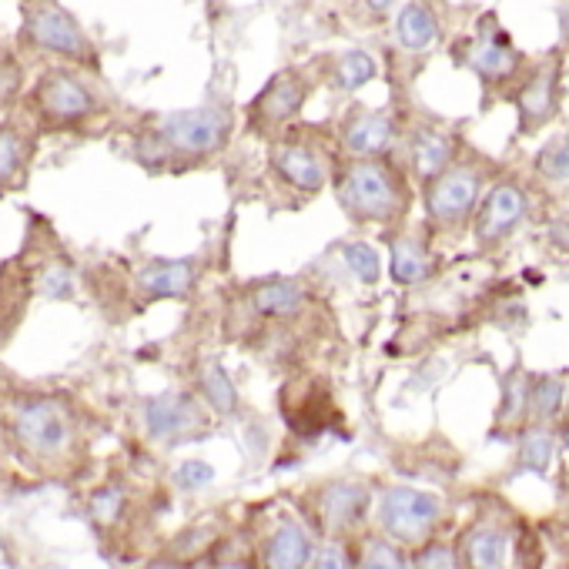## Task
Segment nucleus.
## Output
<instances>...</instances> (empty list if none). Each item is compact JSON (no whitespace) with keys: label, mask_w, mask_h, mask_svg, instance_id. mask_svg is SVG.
<instances>
[{"label":"nucleus","mask_w":569,"mask_h":569,"mask_svg":"<svg viewBox=\"0 0 569 569\" xmlns=\"http://www.w3.org/2000/svg\"><path fill=\"white\" fill-rule=\"evenodd\" d=\"M339 201L352 221L392 224L409 211V191L382 158H356L339 174Z\"/></svg>","instance_id":"obj_1"},{"label":"nucleus","mask_w":569,"mask_h":569,"mask_svg":"<svg viewBox=\"0 0 569 569\" xmlns=\"http://www.w3.org/2000/svg\"><path fill=\"white\" fill-rule=\"evenodd\" d=\"M379 526L396 546H426L442 522V499L416 486H389L379 499Z\"/></svg>","instance_id":"obj_2"},{"label":"nucleus","mask_w":569,"mask_h":569,"mask_svg":"<svg viewBox=\"0 0 569 569\" xmlns=\"http://www.w3.org/2000/svg\"><path fill=\"white\" fill-rule=\"evenodd\" d=\"M231 134V118L228 111L218 108H191V111H174L158 121V141L184 158H208L224 148Z\"/></svg>","instance_id":"obj_3"},{"label":"nucleus","mask_w":569,"mask_h":569,"mask_svg":"<svg viewBox=\"0 0 569 569\" xmlns=\"http://www.w3.org/2000/svg\"><path fill=\"white\" fill-rule=\"evenodd\" d=\"M24 28L38 48L71 58V61H81V64H94V48H91L88 34L61 4H54V0H28Z\"/></svg>","instance_id":"obj_4"},{"label":"nucleus","mask_w":569,"mask_h":569,"mask_svg":"<svg viewBox=\"0 0 569 569\" xmlns=\"http://www.w3.org/2000/svg\"><path fill=\"white\" fill-rule=\"evenodd\" d=\"M482 178L472 164H452L439 178L426 181V214L436 228L452 231L479 211Z\"/></svg>","instance_id":"obj_5"},{"label":"nucleus","mask_w":569,"mask_h":569,"mask_svg":"<svg viewBox=\"0 0 569 569\" xmlns=\"http://www.w3.org/2000/svg\"><path fill=\"white\" fill-rule=\"evenodd\" d=\"M306 98H309V81H306V74H299V71H292V68H289V71H278V74L261 88V94L251 101V108H248L251 131L271 134L274 128L289 124V121L302 111Z\"/></svg>","instance_id":"obj_6"},{"label":"nucleus","mask_w":569,"mask_h":569,"mask_svg":"<svg viewBox=\"0 0 569 569\" xmlns=\"http://www.w3.org/2000/svg\"><path fill=\"white\" fill-rule=\"evenodd\" d=\"M14 436L34 456H58L71 442V416L61 402L34 399L14 412Z\"/></svg>","instance_id":"obj_7"},{"label":"nucleus","mask_w":569,"mask_h":569,"mask_svg":"<svg viewBox=\"0 0 569 569\" xmlns=\"http://www.w3.org/2000/svg\"><path fill=\"white\" fill-rule=\"evenodd\" d=\"M529 201L526 191L516 181H499L486 191V198L479 201L476 211V241L482 248H496L502 244L526 218Z\"/></svg>","instance_id":"obj_8"},{"label":"nucleus","mask_w":569,"mask_h":569,"mask_svg":"<svg viewBox=\"0 0 569 569\" xmlns=\"http://www.w3.org/2000/svg\"><path fill=\"white\" fill-rule=\"evenodd\" d=\"M372 506V492L362 482H326L312 496V512L329 536H346L362 526Z\"/></svg>","instance_id":"obj_9"},{"label":"nucleus","mask_w":569,"mask_h":569,"mask_svg":"<svg viewBox=\"0 0 569 569\" xmlns=\"http://www.w3.org/2000/svg\"><path fill=\"white\" fill-rule=\"evenodd\" d=\"M34 101H38V111L54 124H74L94 114V94L84 88V81H78L64 68H54L51 74L41 78Z\"/></svg>","instance_id":"obj_10"},{"label":"nucleus","mask_w":569,"mask_h":569,"mask_svg":"<svg viewBox=\"0 0 569 569\" xmlns=\"http://www.w3.org/2000/svg\"><path fill=\"white\" fill-rule=\"evenodd\" d=\"M312 559H316V546L309 526L292 512H281L264 536L261 569H309Z\"/></svg>","instance_id":"obj_11"},{"label":"nucleus","mask_w":569,"mask_h":569,"mask_svg":"<svg viewBox=\"0 0 569 569\" xmlns=\"http://www.w3.org/2000/svg\"><path fill=\"white\" fill-rule=\"evenodd\" d=\"M204 426L198 402L184 392H161L144 402V429L158 442H181Z\"/></svg>","instance_id":"obj_12"},{"label":"nucleus","mask_w":569,"mask_h":569,"mask_svg":"<svg viewBox=\"0 0 569 569\" xmlns=\"http://www.w3.org/2000/svg\"><path fill=\"white\" fill-rule=\"evenodd\" d=\"M271 168L278 171V178L284 184H292L296 191L316 194L329 184L332 171H329V158L306 141H284L271 151Z\"/></svg>","instance_id":"obj_13"},{"label":"nucleus","mask_w":569,"mask_h":569,"mask_svg":"<svg viewBox=\"0 0 569 569\" xmlns=\"http://www.w3.org/2000/svg\"><path fill=\"white\" fill-rule=\"evenodd\" d=\"M456 61H462L469 71H476L486 84H499V81H509L519 64H522V54L509 44V38L492 24V34L482 31V38L469 41L462 51H456Z\"/></svg>","instance_id":"obj_14"},{"label":"nucleus","mask_w":569,"mask_h":569,"mask_svg":"<svg viewBox=\"0 0 569 569\" xmlns=\"http://www.w3.org/2000/svg\"><path fill=\"white\" fill-rule=\"evenodd\" d=\"M516 108H519V131L522 134H532L552 121V114L559 108V68H556V61L536 68L526 78V84L516 91Z\"/></svg>","instance_id":"obj_15"},{"label":"nucleus","mask_w":569,"mask_h":569,"mask_svg":"<svg viewBox=\"0 0 569 569\" xmlns=\"http://www.w3.org/2000/svg\"><path fill=\"white\" fill-rule=\"evenodd\" d=\"M396 141V121L389 111L352 108L342 121V148L356 158H382Z\"/></svg>","instance_id":"obj_16"},{"label":"nucleus","mask_w":569,"mask_h":569,"mask_svg":"<svg viewBox=\"0 0 569 569\" xmlns=\"http://www.w3.org/2000/svg\"><path fill=\"white\" fill-rule=\"evenodd\" d=\"M198 281V261L191 258H158L138 271V289L144 299H188Z\"/></svg>","instance_id":"obj_17"},{"label":"nucleus","mask_w":569,"mask_h":569,"mask_svg":"<svg viewBox=\"0 0 569 569\" xmlns=\"http://www.w3.org/2000/svg\"><path fill=\"white\" fill-rule=\"evenodd\" d=\"M509 556V532L489 519H479L462 542V566L466 569H506Z\"/></svg>","instance_id":"obj_18"},{"label":"nucleus","mask_w":569,"mask_h":569,"mask_svg":"<svg viewBox=\"0 0 569 569\" xmlns=\"http://www.w3.org/2000/svg\"><path fill=\"white\" fill-rule=\"evenodd\" d=\"M251 306L264 319H292L309 306V292L296 278H268L251 292Z\"/></svg>","instance_id":"obj_19"},{"label":"nucleus","mask_w":569,"mask_h":569,"mask_svg":"<svg viewBox=\"0 0 569 569\" xmlns=\"http://www.w3.org/2000/svg\"><path fill=\"white\" fill-rule=\"evenodd\" d=\"M396 38L412 54L436 48L439 38H442V28H439L436 11L426 8V4H419V0H409V4H402L399 14H396Z\"/></svg>","instance_id":"obj_20"},{"label":"nucleus","mask_w":569,"mask_h":569,"mask_svg":"<svg viewBox=\"0 0 569 569\" xmlns=\"http://www.w3.org/2000/svg\"><path fill=\"white\" fill-rule=\"evenodd\" d=\"M452 154H456V141L449 134H442L439 128H419L412 138V168L422 181L439 178L446 168H452Z\"/></svg>","instance_id":"obj_21"},{"label":"nucleus","mask_w":569,"mask_h":569,"mask_svg":"<svg viewBox=\"0 0 569 569\" xmlns=\"http://www.w3.org/2000/svg\"><path fill=\"white\" fill-rule=\"evenodd\" d=\"M284 416H289V426L302 436H322L329 429V422L336 419V406L329 399L326 389L312 386L309 392L299 396L296 406H284Z\"/></svg>","instance_id":"obj_22"},{"label":"nucleus","mask_w":569,"mask_h":569,"mask_svg":"<svg viewBox=\"0 0 569 569\" xmlns=\"http://www.w3.org/2000/svg\"><path fill=\"white\" fill-rule=\"evenodd\" d=\"M436 271V261L416 238H392V278L399 284H422Z\"/></svg>","instance_id":"obj_23"},{"label":"nucleus","mask_w":569,"mask_h":569,"mask_svg":"<svg viewBox=\"0 0 569 569\" xmlns=\"http://www.w3.org/2000/svg\"><path fill=\"white\" fill-rule=\"evenodd\" d=\"M566 409V382L559 376H539L529 379V419L532 426H549Z\"/></svg>","instance_id":"obj_24"},{"label":"nucleus","mask_w":569,"mask_h":569,"mask_svg":"<svg viewBox=\"0 0 569 569\" xmlns=\"http://www.w3.org/2000/svg\"><path fill=\"white\" fill-rule=\"evenodd\" d=\"M536 174L556 188V191H569V131L556 134L552 141H546L536 154Z\"/></svg>","instance_id":"obj_25"},{"label":"nucleus","mask_w":569,"mask_h":569,"mask_svg":"<svg viewBox=\"0 0 569 569\" xmlns=\"http://www.w3.org/2000/svg\"><path fill=\"white\" fill-rule=\"evenodd\" d=\"M552 452H556V439L549 429L542 426H532L522 442H519V452H516V472H536V476H546L549 462H552Z\"/></svg>","instance_id":"obj_26"},{"label":"nucleus","mask_w":569,"mask_h":569,"mask_svg":"<svg viewBox=\"0 0 569 569\" xmlns=\"http://www.w3.org/2000/svg\"><path fill=\"white\" fill-rule=\"evenodd\" d=\"M201 396L218 416H234L238 412V389L228 379V372L218 362H208L201 369Z\"/></svg>","instance_id":"obj_27"},{"label":"nucleus","mask_w":569,"mask_h":569,"mask_svg":"<svg viewBox=\"0 0 569 569\" xmlns=\"http://www.w3.org/2000/svg\"><path fill=\"white\" fill-rule=\"evenodd\" d=\"M522 416H529V379L516 369L502 382V399H499L496 422L509 429V426H519Z\"/></svg>","instance_id":"obj_28"},{"label":"nucleus","mask_w":569,"mask_h":569,"mask_svg":"<svg viewBox=\"0 0 569 569\" xmlns=\"http://www.w3.org/2000/svg\"><path fill=\"white\" fill-rule=\"evenodd\" d=\"M376 71H379V68H376V61H372L366 51H349V54L339 58L332 78H336V84H339L342 91H359L362 84H369V81L376 78Z\"/></svg>","instance_id":"obj_29"},{"label":"nucleus","mask_w":569,"mask_h":569,"mask_svg":"<svg viewBox=\"0 0 569 569\" xmlns=\"http://www.w3.org/2000/svg\"><path fill=\"white\" fill-rule=\"evenodd\" d=\"M342 258H346L349 271H352L362 284H376V281H379V274H382V258H379V251H376L372 244H366V241H349V244H342Z\"/></svg>","instance_id":"obj_30"},{"label":"nucleus","mask_w":569,"mask_h":569,"mask_svg":"<svg viewBox=\"0 0 569 569\" xmlns=\"http://www.w3.org/2000/svg\"><path fill=\"white\" fill-rule=\"evenodd\" d=\"M359 569H412L406 552L392 539H369L359 556Z\"/></svg>","instance_id":"obj_31"},{"label":"nucleus","mask_w":569,"mask_h":569,"mask_svg":"<svg viewBox=\"0 0 569 569\" xmlns=\"http://www.w3.org/2000/svg\"><path fill=\"white\" fill-rule=\"evenodd\" d=\"M28 161V141L21 131L14 128H4L0 131V184H8L18 178V171L24 168Z\"/></svg>","instance_id":"obj_32"},{"label":"nucleus","mask_w":569,"mask_h":569,"mask_svg":"<svg viewBox=\"0 0 569 569\" xmlns=\"http://www.w3.org/2000/svg\"><path fill=\"white\" fill-rule=\"evenodd\" d=\"M38 289H41V296H44V299H51V302H64V299H71V296H74V271H71L68 264H51V268H44V271H41Z\"/></svg>","instance_id":"obj_33"},{"label":"nucleus","mask_w":569,"mask_h":569,"mask_svg":"<svg viewBox=\"0 0 569 569\" xmlns=\"http://www.w3.org/2000/svg\"><path fill=\"white\" fill-rule=\"evenodd\" d=\"M124 489L121 486H104V489H98L94 496H91V516L101 522V526H111V522H118L121 519V512H124Z\"/></svg>","instance_id":"obj_34"},{"label":"nucleus","mask_w":569,"mask_h":569,"mask_svg":"<svg viewBox=\"0 0 569 569\" xmlns=\"http://www.w3.org/2000/svg\"><path fill=\"white\" fill-rule=\"evenodd\" d=\"M412 569H462V562H459V556H456L452 546H446V542H426L419 549Z\"/></svg>","instance_id":"obj_35"},{"label":"nucleus","mask_w":569,"mask_h":569,"mask_svg":"<svg viewBox=\"0 0 569 569\" xmlns=\"http://www.w3.org/2000/svg\"><path fill=\"white\" fill-rule=\"evenodd\" d=\"M174 482H178L181 489H191V492H194V489H204V486L214 482V466H208L204 459H188V462L178 466Z\"/></svg>","instance_id":"obj_36"},{"label":"nucleus","mask_w":569,"mask_h":569,"mask_svg":"<svg viewBox=\"0 0 569 569\" xmlns=\"http://www.w3.org/2000/svg\"><path fill=\"white\" fill-rule=\"evenodd\" d=\"M312 569H349V562H346V549H342L336 539H329L322 549H316Z\"/></svg>","instance_id":"obj_37"},{"label":"nucleus","mask_w":569,"mask_h":569,"mask_svg":"<svg viewBox=\"0 0 569 569\" xmlns=\"http://www.w3.org/2000/svg\"><path fill=\"white\" fill-rule=\"evenodd\" d=\"M366 4H369V11H372V14H386L392 0H366Z\"/></svg>","instance_id":"obj_38"},{"label":"nucleus","mask_w":569,"mask_h":569,"mask_svg":"<svg viewBox=\"0 0 569 569\" xmlns=\"http://www.w3.org/2000/svg\"><path fill=\"white\" fill-rule=\"evenodd\" d=\"M144 569H184V566H178V562H168V559H158V562H148Z\"/></svg>","instance_id":"obj_39"},{"label":"nucleus","mask_w":569,"mask_h":569,"mask_svg":"<svg viewBox=\"0 0 569 569\" xmlns=\"http://www.w3.org/2000/svg\"><path fill=\"white\" fill-rule=\"evenodd\" d=\"M562 432L569 436V396H566V409H562Z\"/></svg>","instance_id":"obj_40"}]
</instances>
